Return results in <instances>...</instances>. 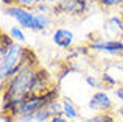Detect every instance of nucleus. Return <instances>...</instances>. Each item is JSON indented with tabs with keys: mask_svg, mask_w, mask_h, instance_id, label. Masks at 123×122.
Masks as SVG:
<instances>
[{
	"mask_svg": "<svg viewBox=\"0 0 123 122\" xmlns=\"http://www.w3.org/2000/svg\"><path fill=\"white\" fill-rule=\"evenodd\" d=\"M48 122H70L67 117H64V116H53Z\"/></svg>",
	"mask_w": 123,
	"mask_h": 122,
	"instance_id": "24",
	"label": "nucleus"
},
{
	"mask_svg": "<svg viewBox=\"0 0 123 122\" xmlns=\"http://www.w3.org/2000/svg\"><path fill=\"white\" fill-rule=\"evenodd\" d=\"M2 5L5 6V8H9V6L16 5V0H2Z\"/></svg>",
	"mask_w": 123,
	"mask_h": 122,
	"instance_id": "25",
	"label": "nucleus"
},
{
	"mask_svg": "<svg viewBox=\"0 0 123 122\" xmlns=\"http://www.w3.org/2000/svg\"><path fill=\"white\" fill-rule=\"evenodd\" d=\"M87 107L93 113H112L114 110V100L111 99V95L106 91L97 89L92 95H90Z\"/></svg>",
	"mask_w": 123,
	"mask_h": 122,
	"instance_id": "6",
	"label": "nucleus"
},
{
	"mask_svg": "<svg viewBox=\"0 0 123 122\" xmlns=\"http://www.w3.org/2000/svg\"><path fill=\"white\" fill-rule=\"evenodd\" d=\"M105 31L109 36H120V34H123V13L122 14L109 16L105 25Z\"/></svg>",
	"mask_w": 123,
	"mask_h": 122,
	"instance_id": "9",
	"label": "nucleus"
},
{
	"mask_svg": "<svg viewBox=\"0 0 123 122\" xmlns=\"http://www.w3.org/2000/svg\"><path fill=\"white\" fill-rule=\"evenodd\" d=\"M16 122H34V114H20L16 117Z\"/></svg>",
	"mask_w": 123,
	"mask_h": 122,
	"instance_id": "23",
	"label": "nucleus"
},
{
	"mask_svg": "<svg viewBox=\"0 0 123 122\" xmlns=\"http://www.w3.org/2000/svg\"><path fill=\"white\" fill-rule=\"evenodd\" d=\"M3 14L14 19L16 24L20 25L24 30L37 31V33L48 30L53 24V16L51 14H42V13H36L34 9L22 8V6H17V5L5 8Z\"/></svg>",
	"mask_w": 123,
	"mask_h": 122,
	"instance_id": "1",
	"label": "nucleus"
},
{
	"mask_svg": "<svg viewBox=\"0 0 123 122\" xmlns=\"http://www.w3.org/2000/svg\"><path fill=\"white\" fill-rule=\"evenodd\" d=\"M92 0H59L56 5H53L51 16H69V17H83L90 9Z\"/></svg>",
	"mask_w": 123,
	"mask_h": 122,
	"instance_id": "5",
	"label": "nucleus"
},
{
	"mask_svg": "<svg viewBox=\"0 0 123 122\" xmlns=\"http://www.w3.org/2000/svg\"><path fill=\"white\" fill-rule=\"evenodd\" d=\"M47 107H48V110L51 111V114H53V116H62V100L56 99V100L50 102Z\"/></svg>",
	"mask_w": 123,
	"mask_h": 122,
	"instance_id": "17",
	"label": "nucleus"
},
{
	"mask_svg": "<svg viewBox=\"0 0 123 122\" xmlns=\"http://www.w3.org/2000/svg\"><path fill=\"white\" fill-rule=\"evenodd\" d=\"M24 63H25L27 67H33V69H37V67H39V58H37V55L34 53V50L30 49V47H25Z\"/></svg>",
	"mask_w": 123,
	"mask_h": 122,
	"instance_id": "11",
	"label": "nucleus"
},
{
	"mask_svg": "<svg viewBox=\"0 0 123 122\" xmlns=\"http://www.w3.org/2000/svg\"><path fill=\"white\" fill-rule=\"evenodd\" d=\"M51 41L55 42V46L59 47V49H64V50H69L72 49L73 46V41H75V34L70 28H66V27H59L53 31L51 34Z\"/></svg>",
	"mask_w": 123,
	"mask_h": 122,
	"instance_id": "7",
	"label": "nucleus"
},
{
	"mask_svg": "<svg viewBox=\"0 0 123 122\" xmlns=\"http://www.w3.org/2000/svg\"><path fill=\"white\" fill-rule=\"evenodd\" d=\"M87 47L90 49V52H97V53H101V55L115 56V58L123 56V41L117 39V38L106 39V38H101V36L89 34Z\"/></svg>",
	"mask_w": 123,
	"mask_h": 122,
	"instance_id": "4",
	"label": "nucleus"
},
{
	"mask_svg": "<svg viewBox=\"0 0 123 122\" xmlns=\"http://www.w3.org/2000/svg\"><path fill=\"white\" fill-rule=\"evenodd\" d=\"M84 81H86V85L89 86V88H92V89H100L101 88V80H98L97 77H93V75H86L84 77Z\"/></svg>",
	"mask_w": 123,
	"mask_h": 122,
	"instance_id": "18",
	"label": "nucleus"
},
{
	"mask_svg": "<svg viewBox=\"0 0 123 122\" xmlns=\"http://www.w3.org/2000/svg\"><path fill=\"white\" fill-rule=\"evenodd\" d=\"M62 116L69 121H76L80 117V110L70 99H62Z\"/></svg>",
	"mask_w": 123,
	"mask_h": 122,
	"instance_id": "10",
	"label": "nucleus"
},
{
	"mask_svg": "<svg viewBox=\"0 0 123 122\" xmlns=\"http://www.w3.org/2000/svg\"><path fill=\"white\" fill-rule=\"evenodd\" d=\"M51 117H53V114L48 110V107H45V108H42V110L34 113V122H48Z\"/></svg>",
	"mask_w": 123,
	"mask_h": 122,
	"instance_id": "16",
	"label": "nucleus"
},
{
	"mask_svg": "<svg viewBox=\"0 0 123 122\" xmlns=\"http://www.w3.org/2000/svg\"><path fill=\"white\" fill-rule=\"evenodd\" d=\"M36 69L33 67H22L16 75L9 77L5 83H2V97H9L22 102V99L33 92Z\"/></svg>",
	"mask_w": 123,
	"mask_h": 122,
	"instance_id": "2",
	"label": "nucleus"
},
{
	"mask_svg": "<svg viewBox=\"0 0 123 122\" xmlns=\"http://www.w3.org/2000/svg\"><path fill=\"white\" fill-rule=\"evenodd\" d=\"M114 95H115V99H117L118 102H122V103H123V81L114 89Z\"/></svg>",
	"mask_w": 123,
	"mask_h": 122,
	"instance_id": "22",
	"label": "nucleus"
},
{
	"mask_svg": "<svg viewBox=\"0 0 123 122\" xmlns=\"http://www.w3.org/2000/svg\"><path fill=\"white\" fill-rule=\"evenodd\" d=\"M98 5L101 8H117L123 5V0H98Z\"/></svg>",
	"mask_w": 123,
	"mask_h": 122,
	"instance_id": "19",
	"label": "nucleus"
},
{
	"mask_svg": "<svg viewBox=\"0 0 123 122\" xmlns=\"http://www.w3.org/2000/svg\"><path fill=\"white\" fill-rule=\"evenodd\" d=\"M34 11L36 13H42V14H51V11H53V6L51 5H47V3H37L36 6H34Z\"/></svg>",
	"mask_w": 123,
	"mask_h": 122,
	"instance_id": "20",
	"label": "nucleus"
},
{
	"mask_svg": "<svg viewBox=\"0 0 123 122\" xmlns=\"http://www.w3.org/2000/svg\"><path fill=\"white\" fill-rule=\"evenodd\" d=\"M122 8H123V5H122Z\"/></svg>",
	"mask_w": 123,
	"mask_h": 122,
	"instance_id": "28",
	"label": "nucleus"
},
{
	"mask_svg": "<svg viewBox=\"0 0 123 122\" xmlns=\"http://www.w3.org/2000/svg\"><path fill=\"white\" fill-rule=\"evenodd\" d=\"M115 113H117V114H118V117H120V119L123 121V103L117 108V110H115Z\"/></svg>",
	"mask_w": 123,
	"mask_h": 122,
	"instance_id": "27",
	"label": "nucleus"
},
{
	"mask_svg": "<svg viewBox=\"0 0 123 122\" xmlns=\"http://www.w3.org/2000/svg\"><path fill=\"white\" fill-rule=\"evenodd\" d=\"M59 2V0H37V3H47V5H56V3Z\"/></svg>",
	"mask_w": 123,
	"mask_h": 122,
	"instance_id": "26",
	"label": "nucleus"
},
{
	"mask_svg": "<svg viewBox=\"0 0 123 122\" xmlns=\"http://www.w3.org/2000/svg\"><path fill=\"white\" fill-rule=\"evenodd\" d=\"M83 122H117L112 113H95L93 116L86 117Z\"/></svg>",
	"mask_w": 123,
	"mask_h": 122,
	"instance_id": "14",
	"label": "nucleus"
},
{
	"mask_svg": "<svg viewBox=\"0 0 123 122\" xmlns=\"http://www.w3.org/2000/svg\"><path fill=\"white\" fill-rule=\"evenodd\" d=\"M24 52L25 47L20 42H14L9 47L8 53L0 58V81L2 83H5L9 77L16 75L22 67H25Z\"/></svg>",
	"mask_w": 123,
	"mask_h": 122,
	"instance_id": "3",
	"label": "nucleus"
},
{
	"mask_svg": "<svg viewBox=\"0 0 123 122\" xmlns=\"http://www.w3.org/2000/svg\"><path fill=\"white\" fill-rule=\"evenodd\" d=\"M14 42H16V41L9 36V33L2 31V34H0V58H2V56H5L6 53H8L9 47H11Z\"/></svg>",
	"mask_w": 123,
	"mask_h": 122,
	"instance_id": "12",
	"label": "nucleus"
},
{
	"mask_svg": "<svg viewBox=\"0 0 123 122\" xmlns=\"http://www.w3.org/2000/svg\"><path fill=\"white\" fill-rule=\"evenodd\" d=\"M53 88V77L44 67H37L36 69V77H34V85H33V92L34 94H44Z\"/></svg>",
	"mask_w": 123,
	"mask_h": 122,
	"instance_id": "8",
	"label": "nucleus"
},
{
	"mask_svg": "<svg viewBox=\"0 0 123 122\" xmlns=\"http://www.w3.org/2000/svg\"><path fill=\"white\" fill-rule=\"evenodd\" d=\"M8 33L16 42H20V44L25 42V33H24V28H22L20 25H17V24L12 25V27L8 30Z\"/></svg>",
	"mask_w": 123,
	"mask_h": 122,
	"instance_id": "15",
	"label": "nucleus"
},
{
	"mask_svg": "<svg viewBox=\"0 0 123 122\" xmlns=\"http://www.w3.org/2000/svg\"><path fill=\"white\" fill-rule=\"evenodd\" d=\"M100 80H101V83L106 86V88H109V89H115L118 85H120V83H118V80L115 78L111 72H108V70H103V72H101Z\"/></svg>",
	"mask_w": 123,
	"mask_h": 122,
	"instance_id": "13",
	"label": "nucleus"
},
{
	"mask_svg": "<svg viewBox=\"0 0 123 122\" xmlns=\"http://www.w3.org/2000/svg\"><path fill=\"white\" fill-rule=\"evenodd\" d=\"M16 5L22 6V8H30L33 9L37 5V0H16Z\"/></svg>",
	"mask_w": 123,
	"mask_h": 122,
	"instance_id": "21",
	"label": "nucleus"
}]
</instances>
